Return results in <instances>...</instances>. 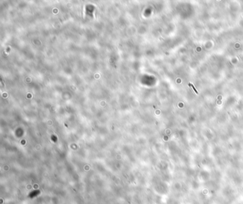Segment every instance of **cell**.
I'll return each instance as SVG.
<instances>
[{
  "mask_svg": "<svg viewBox=\"0 0 243 204\" xmlns=\"http://www.w3.org/2000/svg\"><path fill=\"white\" fill-rule=\"evenodd\" d=\"M189 86H191V87H193V90H194V91H195V93H196V94H198V91H197V89H195V87H194V86H193V85H192V84H190V83H189Z\"/></svg>",
  "mask_w": 243,
  "mask_h": 204,
  "instance_id": "1",
  "label": "cell"
}]
</instances>
